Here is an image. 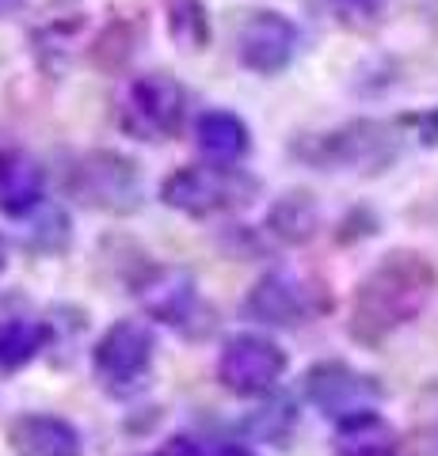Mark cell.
I'll return each instance as SVG.
<instances>
[{
  "label": "cell",
  "mask_w": 438,
  "mask_h": 456,
  "mask_svg": "<svg viewBox=\"0 0 438 456\" xmlns=\"http://www.w3.org/2000/svg\"><path fill=\"white\" fill-rule=\"evenodd\" d=\"M305 395L324 419L347 422L381 403V384L347 362H317L305 373Z\"/></svg>",
  "instance_id": "obj_9"
},
{
  "label": "cell",
  "mask_w": 438,
  "mask_h": 456,
  "mask_svg": "<svg viewBox=\"0 0 438 456\" xmlns=\"http://www.w3.org/2000/svg\"><path fill=\"white\" fill-rule=\"evenodd\" d=\"M149 456H202V452L194 449L187 437H176V441H172V445H168V449H161V452H149Z\"/></svg>",
  "instance_id": "obj_25"
},
{
  "label": "cell",
  "mask_w": 438,
  "mask_h": 456,
  "mask_svg": "<svg viewBox=\"0 0 438 456\" xmlns=\"http://www.w3.org/2000/svg\"><path fill=\"white\" fill-rule=\"evenodd\" d=\"M438 289V270L423 251L393 248L366 270L351 301V338L381 346L389 335L419 320Z\"/></svg>",
  "instance_id": "obj_1"
},
{
  "label": "cell",
  "mask_w": 438,
  "mask_h": 456,
  "mask_svg": "<svg viewBox=\"0 0 438 456\" xmlns=\"http://www.w3.org/2000/svg\"><path fill=\"white\" fill-rule=\"evenodd\" d=\"M183 118H187V88L172 73L153 69L126 80V88L119 92L115 122L134 141H149V145L172 141L183 130Z\"/></svg>",
  "instance_id": "obj_4"
},
{
  "label": "cell",
  "mask_w": 438,
  "mask_h": 456,
  "mask_svg": "<svg viewBox=\"0 0 438 456\" xmlns=\"http://www.w3.org/2000/svg\"><path fill=\"white\" fill-rule=\"evenodd\" d=\"M69 236H73V224H69V213L58 202H46L35 217H27V248L46 251V255H62L69 248Z\"/></svg>",
  "instance_id": "obj_20"
},
{
  "label": "cell",
  "mask_w": 438,
  "mask_h": 456,
  "mask_svg": "<svg viewBox=\"0 0 438 456\" xmlns=\"http://www.w3.org/2000/svg\"><path fill=\"white\" fill-rule=\"evenodd\" d=\"M194 141H199V149L214 164H240L252 152L248 122L233 110H221V107L199 114V122H194Z\"/></svg>",
  "instance_id": "obj_15"
},
{
  "label": "cell",
  "mask_w": 438,
  "mask_h": 456,
  "mask_svg": "<svg viewBox=\"0 0 438 456\" xmlns=\"http://www.w3.org/2000/svg\"><path fill=\"white\" fill-rule=\"evenodd\" d=\"M293 403L290 399H267V403L260 407V411H252L248 415V430L256 434V437H263V441H282L290 430H293Z\"/></svg>",
  "instance_id": "obj_22"
},
{
  "label": "cell",
  "mask_w": 438,
  "mask_h": 456,
  "mask_svg": "<svg viewBox=\"0 0 438 456\" xmlns=\"http://www.w3.org/2000/svg\"><path fill=\"white\" fill-rule=\"evenodd\" d=\"M65 187L84 209L111 213V217H130V213L145 206L141 167L115 149H92L77 156L73 167H69Z\"/></svg>",
  "instance_id": "obj_5"
},
{
  "label": "cell",
  "mask_w": 438,
  "mask_h": 456,
  "mask_svg": "<svg viewBox=\"0 0 438 456\" xmlns=\"http://www.w3.org/2000/svg\"><path fill=\"white\" fill-rule=\"evenodd\" d=\"M263 228L271 232L275 240H282V244H309V240L317 236L320 228V206H317V194L305 191V187H290L282 191L271 209H267V221Z\"/></svg>",
  "instance_id": "obj_14"
},
{
  "label": "cell",
  "mask_w": 438,
  "mask_h": 456,
  "mask_svg": "<svg viewBox=\"0 0 438 456\" xmlns=\"http://www.w3.org/2000/svg\"><path fill=\"white\" fill-rule=\"evenodd\" d=\"M46 206V167L23 149H0V213L27 221Z\"/></svg>",
  "instance_id": "obj_12"
},
{
  "label": "cell",
  "mask_w": 438,
  "mask_h": 456,
  "mask_svg": "<svg viewBox=\"0 0 438 456\" xmlns=\"http://www.w3.org/2000/svg\"><path fill=\"white\" fill-rule=\"evenodd\" d=\"M260 179L236 164H187L161 183V202L187 217H218L256 202Z\"/></svg>",
  "instance_id": "obj_3"
},
{
  "label": "cell",
  "mask_w": 438,
  "mask_h": 456,
  "mask_svg": "<svg viewBox=\"0 0 438 456\" xmlns=\"http://www.w3.org/2000/svg\"><path fill=\"white\" fill-rule=\"evenodd\" d=\"M423 452L438 456V407L431 411V419L423 422Z\"/></svg>",
  "instance_id": "obj_24"
},
{
  "label": "cell",
  "mask_w": 438,
  "mask_h": 456,
  "mask_svg": "<svg viewBox=\"0 0 438 456\" xmlns=\"http://www.w3.org/2000/svg\"><path fill=\"white\" fill-rule=\"evenodd\" d=\"M153 354H157V335L141 320L111 323L103 338L92 350V373L111 395H130L149 380Z\"/></svg>",
  "instance_id": "obj_6"
},
{
  "label": "cell",
  "mask_w": 438,
  "mask_h": 456,
  "mask_svg": "<svg viewBox=\"0 0 438 456\" xmlns=\"http://www.w3.org/2000/svg\"><path fill=\"white\" fill-rule=\"evenodd\" d=\"M332 308V297L324 293V285L293 274V270H271L252 285L244 312L252 320H260L267 327H302L313 323L317 316Z\"/></svg>",
  "instance_id": "obj_7"
},
{
  "label": "cell",
  "mask_w": 438,
  "mask_h": 456,
  "mask_svg": "<svg viewBox=\"0 0 438 456\" xmlns=\"http://www.w3.org/2000/svg\"><path fill=\"white\" fill-rule=\"evenodd\" d=\"M404 118H355L328 134H305L290 145V152L317 171H355V175H381L401 156Z\"/></svg>",
  "instance_id": "obj_2"
},
{
  "label": "cell",
  "mask_w": 438,
  "mask_h": 456,
  "mask_svg": "<svg viewBox=\"0 0 438 456\" xmlns=\"http://www.w3.org/2000/svg\"><path fill=\"white\" fill-rule=\"evenodd\" d=\"M137 297H141L145 316L172 323V327H187L191 316L199 312V281L183 266L149 270L145 281L137 285Z\"/></svg>",
  "instance_id": "obj_11"
},
{
  "label": "cell",
  "mask_w": 438,
  "mask_h": 456,
  "mask_svg": "<svg viewBox=\"0 0 438 456\" xmlns=\"http://www.w3.org/2000/svg\"><path fill=\"white\" fill-rule=\"evenodd\" d=\"M84 27H88L84 20H58V23L38 27L35 31V57L46 73H62V69L73 61Z\"/></svg>",
  "instance_id": "obj_18"
},
{
  "label": "cell",
  "mask_w": 438,
  "mask_h": 456,
  "mask_svg": "<svg viewBox=\"0 0 438 456\" xmlns=\"http://www.w3.org/2000/svg\"><path fill=\"white\" fill-rule=\"evenodd\" d=\"M206 456H256V452H252L248 445H236V441H229V445H214Z\"/></svg>",
  "instance_id": "obj_26"
},
{
  "label": "cell",
  "mask_w": 438,
  "mask_h": 456,
  "mask_svg": "<svg viewBox=\"0 0 438 456\" xmlns=\"http://www.w3.org/2000/svg\"><path fill=\"white\" fill-rule=\"evenodd\" d=\"M404 122L416 126V137L423 141V145H438V107L427 110V114H408Z\"/></svg>",
  "instance_id": "obj_23"
},
{
  "label": "cell",
  "mask_w": 438,
  "mask_h": 456,
  "mask_svg": "<svg viewBox=\"0 0 438 456\" xmlns=\"http://www.w3.org/2000/svg\"><path fill=\"white\" fill-rule=\"evenodd\" d=\"M168 35L183 53L210 46V12L202 0H168Z\"/></svg>",
  "instance_id": "obj_19"
},
{
  "label": "cell",
  "mask_w": 438,
  "mask_h": 456,
  "mask_svg": "<svg viewBox=\"0 0 438 456\" xmlns=\"http://www.w3.org/2000/svg\"><path fill=\"white\" fill-rule=\"evenodd\" d=\"M335 456H397L401 452V434L389 419H381L377 411H366L347 422H335L332 437Z\"/></svg>",
  "instance_id": "obj_16"
},
{
  "label": "cell",
  "mask_w": 438,
  "mask_h": 456,
  "mask_svg": "<svg viewBox=\"0 0 438 456\" xmlns=\"http://www.w3.org/2000/svg\"><path fill=\"white\" fill-rule=\"evenodd\" d=\"M298 42H302L298 23L275 8L248 12L236 27V57H240V65L256 77L286 73L293 65V57H298Z\"/></svg>",
  "instance_id": "obj_8"
},
{
  "label": "cell",
  "mask_w": 438,
  "mask_h": 456,
  "mask_svg": "<svg viewBox=\"0 0 438 456\" xmlns=\"http://www.w3.org/2000/svg\"><path fill=\"white\" fill-rule=\"evenodd\" d=\"M46 342H50V323L8 316L0 323V373H16L27 362H35V354Z\"/></svg>",
  "instance_id": "obj_17"
},
{
  "label": "cell",
  "mask_w": 438,
  "mask_h": 456,
  "mask_svg": "<svg viewBox=\"0 0 438 456\" xmlns=\"http://www.w3.org/2000/svg\"><path fill=\"white\" fill-rule=\"evenodd\" d=\"M23 4H27V0H0V20L12 16V12H20Z\"/></svg>",
  "instance_id": "obj_27"
},
{
  "label": "cell",
  "mask_w": 438,
  "mask_h": 456,
  "mask_svg": "<svg viewBox=\"0 0 438 456\" xmlns=\"http://www.w3.org/2000/svg\"><path fill=\"white\" fill-rule=\"evenodd\" d=\"M16 456H80V434L58 415H23L8 430Z\"/></svg>",
  "instance_id": "obj_13"
},
{
  "label": "cell",
  "mask_w": 438,
  "mask_h": 456,
  "mask_svg": "<svg viewBox=\"0 0 438 456\" xmlns=\"http://www.w3.org/2000/svg\"><path fill=\"white\" fill-rule=\"evenodd\" d=\"M0 270H4V240H0Z\"/></svg>",
  "instance_id": "obj_28"
},
{
  "label": "cell",
  "mask_w": 438,
  "mask_h": 456,
  "mask_svg": "<svg viewBox=\"0 0 438 456\" xmlns=\"http://www.w3.org/2000/svg\"><path fill=\"white\" fill-rule=\"evenodd\" d=\"M324 20H332L347 31H366V27H377L385 16L389 0H309Z\"/></svg>",
  "instance_id": "obj_21"
},
{
  "label": "cell",
  "mask_w": 438,
  "mask_h": 456,
  "mask_svg": "<svg viewBox=\"0 0 438 456\" xmlns=\"http://www.w3.org/2000/svg\"><path fill=\"white\" fill-rule=\"evenodd\" d=\"M286 373V350L267 335H233L221 346L218 380L236 395H267Z\"/></svg>",
  "instance_id": "obj_10"
}]
</instances>
